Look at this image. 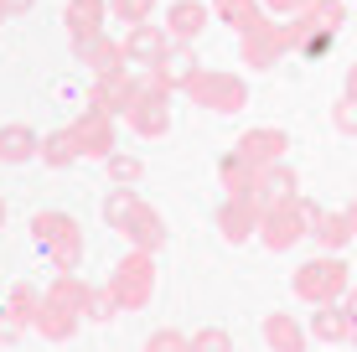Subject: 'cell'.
<instances>
[{
  "mask_svg": "<svg viewBox=\"0 0 357 352\" xmlns=\"http://www.w3.org/2000/svg\"><path fill=\"white\" fill-rule=\"evenodd\" d=\"M31 244L57 264V275H73L83 264V228H78V217H68L57 208L31 217Z\"/></svg>",
  "mask_w": 357,
  "mask_h": 352,
  "instance_id": "obj_1",
  "label": "cell"
},
{
  "mask_svg": "<svg viewBox=\"0 0 357 352\" xmlns=\"http://www.w3.org/2000/svg\"><path fill=\"white\" fill-rule=\"evenodd\" d=\"M104 285H109V296H114L119 311H145V306H151V296H155V254L130 249L125 259L109 270Z\"/></svg>",
  "mask_w": 357,
  "mask_h": 352,
  "instance_id": "obj_2",
  "label": "cell"
},
{
  "mask_svg": "<svg viewBox=\"0 0 357 352\" xmlns=\"http://www.w3.org/2000/svg\"><path fill=\"white\" fill-rule=\"evenodd\" d=\"M311 213H316V202L311 197H290V202H275V208H264L259 217V244L269 254H290L295 244H301L305 234H311Z\"/></svg>",
  "mask_w": 357,
  "mask_h": 352,
  "instance_id": "obj_3",
  "label": "cell"
},
{
  "mask_svg": "<svg viewBox=\"0 0 357 352\" xmlns=\"http://www.w3.org/2000/svg\"><path fill=\"white\" fill-rule=\"evenodd\" d=\"M352 285L347 275V259H337V254H321V259H305L301 270H295V300H305V306H326V300H342Z\"/></svg>",
  "mask_w": 357,
  "mask_h": 352,
  "instance_id": "obj_4",
  "label": "cell"
},
{
  "mask_svg": "<svg viewBox=\"0 0 357 352\" xmlns=\"http://www.w3.org/2000/svg\"><path fill=\"white\" fill-rule=\"evenodd\" d=\"M181 93H187L197 109H213V114H238V109L249 104V83H243L238 72H223V68H202Z\"/></svg>",
  "mask_w": 357,
  "mask_h": 352,
  "instance_id": "obj_5",
  "label": "cell"
},
{
  "mask_svg": "<svg viewBox=\"0 0 357 352\" xmlns=\"http://www.w3.org/2000/svg\"><path fill=\"white\" fill-rule=\"evenodd\" d=\"M285 52H290V42H285V21H275V16L254 21L249 31H238V57H243V68H249V72H269Z\"/></svg>",
  "mask_w": 357,
  "mask_h": 352,
  "instance_id": "obj_6",
  "label": "cell"
},
{
  "mask_svg": "<svg viewBox=\"0 0 357 352\" xmlns=\"http://www.w3.org/2000/svg\"><path fill=\"white\" fill-rule=\"evenodd\" d=\"M125 125L135 130V135H145V140H161L171 130V93L151 78V72H140V99L130 104Z\"/></svg>",
  "mask_w": 357,
  "mask_h": 352,
  "instance_id": "obj_7",
  "label": "cell"
},
{
  "mask_svg": "<svg viewBox=\"0 0 357 352\" xmlns=\"http://www.w3.org/2000/svg\"><path fill=\"white\" fill-rule=\"evenodd\" d=\"M135 99H140V72H130V68L98 72L93 89H89V109H98V114H109V119H125Z\"/></svg>",
  "mask_w": 357,
  "mask_h": 352,
  "instance_id": "obj_8",
  "label": "cell"
},
{
  "mask_svg": "<svg viewBox=\"0 0 357 352\" xmlns=\"http://www.w3.org/2000/svg\"><path fill=\"white\" fill-rule=\"evenodd\" d=\"M68 135L78 145V161H109V155H114V119L89 109V104H83V114L68 125Z\"/></svg>",
  "mask_w": 357,
  "mask_h": 352,
  "instance_id": "obj_9",
  "label": "cell"
},
{
  "mask_svg": "<svg viewBox=\"0 0 357 352\" xmlns=\"http://www.w3.org/2000/svg\"><path fill=\"white\" fill-rule=\"evenodd\" d=\"M114 234H125V244H130V249L161 254V249H166V217H161V213L151 208V202L140 197L125 217H119V228H114Z\"/></svg>",
  "mask_w": 357,
  "mask_h": 352,
  "instance_id": "obj_10",
  "label": "cell"
},
{
  "mask_svg": "<svg viewBox=\"0 0 357 352\" xmlns=\"http://www.w3.org/2000/svg\"><path fill=\"white\" fill-rule=\"evenodd\" d=\"M145 72H151V78L161 83L166 93H181V89L197 78V72H202V63H197V47H192V42H171L166 52H161V63L145 68Z\"/></svg>",
  "mask_w": 357,
  "mask_h": 352,
  "instance_id": "obj_11",
  "label": "cell"
},
{
  "mask_svg": "<svg viewBox=\"0 0 357 352\" xmlns=\"http://www.w3.org/2000/svg\"><path fill=\"white\" fill-rule=\"evenodd\" d=\"M259 217H264V208L254 197H223V208H218V234H223V244H249V238L259 234Z\"/></svg>",
  "mask_w": 357,
  "mask_h": 352,
  "instance_id": "obj_12",
  "label": "cell"
},
{
  "mask_svg": "<svg viewBox=\"0 0 357 352\" xmlns=\"http://www.w3.org/2000/svg\"><path fill=\"white\" fill-rule=\"evenodd\" d=\"M119 47H125V68H130V63H135V68H155V63H161V52L171 47V36H166V26L145 21V26H130Z\"/></svg>",
  "mask_w": 357,
  "mask_h": 352,
  "instance_id": "obj_13",
  "label": "cell"
},
{
  "mask_svg": "<svg viewBox=\"0 0 357 352\" xmlns=\"http://www.w3.org/2000/svg\"><path fill=\"white\" fill-rule=\"evenodd\" d=\"M233 151L243 155V161L249 166H275V161H285V151H290V135L285 130H275V125H264V130H249V135H243L238 145H233Z\"/></svg>",
  "mask_w": 357,
  "mask_h": 352,
  "instance_id": "obj_14",
  "label": "cell"
},
{
  "mask_svg": "<svg viewBox=\"0 0 357 352\" xmlns=\"http://www.w3.org/2000/svg\"><path fill=\"white\" fill-rule=\"evenodd\" d=\"M73 57H78L83 68L93 72H114V68H125V47L114 42L109 31H98V36H83V42H73Z\"/></svg>",
  "mask_w": 357,
  "mask_h": 352,
  "instance_id": "obj_15",
  "label": "cell"
},
{
  "mask_svg": "<svg viewBox=\"0 0 357 352\" xmlns=\"http://www.w3.org/2000/svg\"><path fill=\"white\" fill-rule=\"evenodd\" d=\"M78 326H83V316H78L73 306H57V300L42 296L36 321H31V332H42V342H73V337H78Z\"/></svg>",
  "mask_w": 357,
  "mask_h": 352,
  "instance_id": "obj_16",
  "label": "cell"
},
{
  "mask_svg": "<svg viewBox=\"0 0 357 352\" xmlns=\"http://www.w3.org/2000/svg\"><path fill=\"white\" fill-rule=\"evenodd\" d=\"M290 197H301V176H295V166H290V161L264 166V171H259V192H254V202H259V208H275V202H290Z\"/></svg>",
  "mask_w": 357,
  "mask_h": 352,
  "instance_id": "obj_17",
  "label": "cell"
},
{
  "mask_svg": "<svg viewBox=\"0 0 357 352\" xmlns=\"http://www.w3.org/2000/svg\"><path fill=\"white\" fill-rule=\"evenodd\" d=\"M305 238H316L321 254H337V249L352 244V223H347V213H342V208H316L311 213V234H305Z\"/></svg>",
  "mask_w": 357,
  "mask_h": 352,
  "instance_id": "obj_18",
  "label": "cell"
},
{
  "mask_svg": "<svg viewBox=\"0 0 357 352\" xmlns=\"http://www.w3.org/2000/svg\"><path fill=\"white\" fill-rule=\"evenodd\" d=\"M63 26L73 42H83V36H98L104 31V21H109V0H63Z\"/></svg>",
  "mask_w": 357,
  "mask_h": 352,
  "instance_id": "obj_19",
  "label": "cell"
},
{
  "mask_svg": "<svg viewBox=\"0 0 357 352\" xmlns=\"http://www.w3.org/2000/svg\"><path fill=\"white\" fill-rule=\"evenodd\" d=\"M311 342H352V316H347V306L342 300H326V306H316L311 311Z\"/></svg>",
  "mask_w": 357,
  "mask_h": 352,
  "instance_id": "obj_20",
  "label": "cell"
},
{
  "mask_svg": "<svg viewBox=\"0 0 357 352\" xmlns=\"http://www.w3.org/2000/svg\"><path fill=\"white\" fill-rule=\"evenodd\" d=\"M207 31V6L202 0H176L166 6V36L171 42H197Z\"/></svg>",
  "mask_w": 357,
  "mask_h": 352,
  "instance_id": "obj_21",
  "label": "cell"
},
{
  "mask_svg": "<svg viewBox=\"0 0 357 352\" xmlns=\"http://www.w3.org/2000/svg\"><path fill=\"white\" fill-rule=\"evenodd\" d=\"M264 342H269V352H305L311 347V332L290 311H275V316H264Z\"/></svg>",
  "mask_w": 357,
  "mask_h": 352,
  "instance_id": "obj_22",
  "label": "cell"
},
{
  "mask_svg": "<svg viewBox=\"0 0 357 352\" xmlns=\"http://www.w3.org/2000/svg\"><path fill=\"white\" fill-rule=\"evenodd\" d=\"M42 151V135L31 125H0V166H26Z\"/></svg>",
  "mask_w": 357,
  "mask_h": 352,
  "instance_id": "obj_23",
  "label": "cell"
},
{
  "mask_svg": "<svg viewBox=\"0 0 357 352\" xmlns=\"http://www.w3.org/2000/svg\"><path fill=\"white\" fill-rule=\"evenodd\" d=\"M218 181H223L228 197H254V192H259V166H249L238 151H228L223 161H218Z\"/></svg>",
  "mask_w": 357,
  "mask_h": 352,
  "instance_id": "obj_24",
  "label": "cell"
},
{
  "mask_svg": "<svg viewBox=\"0 0 357 352\" xmlns=\"http://www.w3.org/2000/svg\"><path fill=\"white\" fill-rule=\"evenodd\" d=\"M285 42H290V52H305V57H326L331 52V36L316 31L305 16H290L285 21Z\"/></svg>",
  "mask_w": 357,
  "mask_h": 352,
  "instance_id": "obj_25",
  "label": "cell"
},
{
  "mask_svg": "<svg viewBox=\"0 0 357 352\" xmlns=\"http://www.w3.org/2000/svg\"><path fill=\"white\" fill-rule=\"evenodd\" d=\"M213 16L233 31H249L254 21H264V6L259 0H213Z\"/></svg>",
  "mask_w": 357,
  "mask_h": 352,
  "instance_id": "obj_26",
  "label": "cell"
},
{
  "mask_svg": "<svg viewBox=\"0 0 357 352\" xmlns=\"http://www.w3.org/2000/svg\"><path fill=\"white\" fill-rule=\"evenodd\" d=\"M42 166H52V171H68V166H78V145H73L68 130H52V135H42Z\"/></svg>",
  "mask_w": 357,
  "mask_h": 352,
  "instance_id": "obj_27",
  "label": "cell"
},
{
  "mask_svg": "<svg viewBox=\"0 0 357 352\" xmlns=\"http://www.w3.org/2000/svg\"><path fill=\"white\" fill-rule=\"evenodd\" d=\"M78 316H83V321H93V326H104V321H114V316H119V306H114V296H109V285H89V290H83Z\"/></svg>",
  "mask_w": 357,
  "mask_h": 352,
  "instance_id": "obj_28",
  "label": "cell"
},
{
  "mask_svg": "<svg viewBox=\"0 0 357 352\" xmlns=\"http://www.w3.org/2000/svg\"><path fill=\"white\" fill-rule=\"evenodd\" d=\"M36 306H42V290H36L31 280H16V285H10L6 311H10V316H16L21 326H26V332H31V321H36Z\"/></svg>",
  "mask_w": 357,
  "mask_h": 352,
  "instance_id": "obj_29",
  "label": "cell"
},
{
  "mask_svg": "<svg viewBox=\"0 0 357 352\" xmlns=\"http://www.w3.org/2000/svg\"><path fill=\"white\" fill-rule=\"evenodd\" d=\"M301 16L311 21L316 31H326V36H337L342 26H347V6H342V0H311Z\"/></svg>",
  "mask_w": 357,
  "mask_h": 352,
  "instance_id": "obj_30",
  "label": "cell"
},
{
  "mask_svg": "<svg viewBox=\"0 0 357 352\" xmlns=\"http://www.w3.org/2000/svg\"><path fill=\"white\" fill-rule=\"evenodd\" d=\"M104 171L114 176V187H135V181L145 176V161H140V155H125V151H114V155L104 161Z\"/></svg>",
  "mask_w": 357,
  "mask_h": 352,
  "instance_id": "obj_31",
  "label": "cell"
},
{
  "mask_svg": "<svg viewBox=\"0 0 357 352\" xmlns=\"http://www.w3.org/2000/svg\"><path fill=\"white\" fill-rule=\"evenodd\" d=\"M151 10H155V0H109V16L125 21V31H130V26H145V21H151Z\"/></svg>",
  "mask_w": 357,
  "mask_h": 352,
  "instance_id": "obj_32",
  "label": "cell"
},
{
  "mask_svg": "<svg viewBox=\"0 0 357 352\" xmlns=\"http://www.w3.org/2000/svg\"><path fill=\"white\" fill-rule=\"evenodd\" d=\"M135 202H140V197H135V187H109V192H104V223L119 228V217H125Z\"/></svg>",
  "mask_w": 357,
  "mask_h": 352,
  "instance_id": "obj_33",
  "label": "cell"
},
{
  "mask_svg": "<svg viewBox=\"0 0 357 352\" xmlns=\"http://www.w3.org/2000/svg\"><path fill=\"white\" fill-rule=\"evenodd\" d=\"M145 352H192V337L176 332V326H161V332L145 337Z\"/></svg>",
  "mask_w": 357,
  "mask_h": 352,
  "instance_id": "obj_34",
  "label": "cell"
},
{
  "mask_svg": "<svg viewBox=\"0 0 357 352\" xmlns=\"http://www.w3.org/2000/svg\"><path fill=\"white\" fill-rule=\"evenodd\" d=\"M331 130H337V135H357V93H342V99L331 104Z\"/></svg>",
  "mask_w": 357,
  "mask_h": 352,
  "instance_id": "obj_35",
  "label": "cell"
},
{
  "mask_svg": "<svg viewBox=\"0 0 357 352\" xmlns=\"http://www.w3.org/2000/svg\"><path fill=\"white\" fill-rule=\"evenodd\" d=\"M192 352H233V337L223 326H202V332H192Z\"/></svg>",
  "mask_w": 357,
  "mask_h": 352,
  "instance_id": "obj_36",
  "label": "cell"
},
{
  "mask_svg": "<svg viewBox=\"0 0 357 352\" xmlns=\"http://www.w3.org/2000/svg\"><path fill=\"white\" fill-rule=\"evenodd\" d=\"M21 337H26V326H21L16 316H10V311H6V306H0V347H16V342H21Z\"/></svg>",
  "mask_w": 357,
  "mask_h": 352,
  "instance_id": "obj_37",
  "label": "cell"
},
{
  "mask_svg": "<svg viewBox=\"0 0 357 352\" xmlns=\"http://www.w3.org/2000/svg\"><path fill=\"white\" fill-rule=\"evenodd\" d=\"M259 6H264V16L275 10V16H285V21H290V16H301V10L311 6V0H259Z\"/></svg>",
  "mask_w": 357,
  "mask_h": 352,
  "instance_id": "obj_38",
  "label": "cell"
},
{
  "mask_svg": "<svg viewBox=\"0 0 357 352\" xmlns=\"http://www.w3.org/2000/svg\"><path fill=\"white\" fill-rule=\"evenodd\" d=\"M36 0H0V16H26Z\"/></svg>",
  "mask_w": 357,
  "mask_h": 352,
  "instance_id": "obj_39",
  "label": "cell"
},
{
  "mask_svg": "<svg viewBox=\"0 0 357 352\" xmlns=\"http://www.w3.org/2000/svg\"><path fill=\"white\" fill-rule=\"evenodd\" d=\"M342 306H347V316H352V326H357V285H347V296H342Z\"/></svg>",
  "mask_w": 357,
  "mask_h": 352,
  "instance_id": "obj_40",
  "label": "cell"
},
{
  "mask_svg": "<svg viewBox=\"0 0 357 352\" xmlns=\"http://www.w3.org/2000/svg\"><path fill=\"white\" fill-rule=\"evenodd\" d=\"M342 213H347V223H352V238H357V197H352V202H347Z\"/></svg>",
  "mask_w": 357,
  "mask_h": 352,
  "instance_id": "obj_41",
  "label": "cell"
},
{
  "mask_svg": "<svg viewBox=\"0 0 357 352\" xmlns=\"http://www.w3.org/2000/svg\"><path fill=\"white\" fill-rule=\"evenodd\" d=\"M347 93H357V63L347 68Z\"/></svg>",
  "mask_w": 357,
  "mask_h": 352,
  "instance_id": "obj_42",
  "label": "cell"
},
{
  "mask_svg": "<svg viewBox=\"0 0 357 352\" xmlns=\"http://www.w3.org/2000/svg\"><path fill=\"white\" fill-rule=\"evenodd\" d=\"M0 223H6V197H0Z\"/></svg>",
  "mask_w": 357,
  "mask_h": 352,
  "instance_id": "obj_43",
  "label": "cell"
},
{
  "mask_svg": "<svg viewBox=\"0 0 357 352\" xmlns=\"http://www.w3.org/2000/svg\"><path fill=\"white\" fill-rule=\"evenodd\" d=\"M352 347H357V326H352Z\"/></svg>",
  "mask_w": 357,
  "mask_h": 352,
  "instance_id": "obj_44",
  "label": "cell"
}]
</instances>
